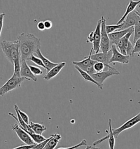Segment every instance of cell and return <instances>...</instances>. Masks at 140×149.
Returning <instances> with one entry per match:
<instances>
[{
    "label": "cell",
    "mask_w": 140,
    "mask_h": 149,
    "mask_svg": "<svg viewBox=\"0 0 140 149\" xmlns=\"http://www.w3.org/2000/svg\"><path fill=\"white\" fill-rule=\"evenodd\" d=\"M17 40L22 60L29 61L30 57L41 49V40L32 33H22L18 36Z\"/></svg>",
    "instance_id": "obj_1"
},
{
    "label": "cell",
    "mask_w": 140,
    "mask_h": 149,
    "mask_svg": "<svg viewBox=\"0 0 140 149\" xmlns=\"http://www.w3.org/2000/svg\"><path fill=\"white\" fill-rule=\"evenodd\" d=\"M1 48L5 57L12 65L14 61L20 56L19 43L18 40L13 42L4 40L1 43Z\"/></svg>",
    "instance_id": "obj_2"
},
{
    "label": "cell",
    "mask_w": 140,
    "mask_h": 149,
    "mask_svg": "<svg viewBox=\"0 0 140 149\" xmlns=\"http://www.w3.org/2000/svg\"><path fill=\"white\" fill-rule=\"evenodd\" d=\"M25 80H26L25 78L13 74L12 77L0 88V95L2 96L14 89L20 88Z\"/></svg>",
    "instance_id": "obj_3"
},
{
    "label": "cell",
    "mask_w": 140,
    "mask_h": 149,
    "mask_svg": "<svg viewBox=\"0 0 140 149\" xmlns=\"http://www.w3.org/2000/svg\"><path fill=\"white\" fill-rule=\"evenodd\" d=\"M101 38L100 49L102 52L107 53L111 49V41L109 40L108 34L106 29V20L104 17L101 18Z\"/></svg>",
    "instance_id": "obj_4"
},
{
    "label": "cell",
    "mask_w": 140,
    "mask_h": 149,
    "mask_svg": "<svg viewBox=\"0 0 140 149\" xmlns=\"http://www.w3.org/2000/svg\"><path fill=\"white\" fill-rule=\"evenodd\" d=\"M139 123H140V112L135 116L127 121V122H125L124 124H123L121 126L116 129L113 128L114 136L116 138H117L119 135L122 132L131 128Z\"/></svg>",
    "instance_id": "obj_5"
},
{
    "label": "cell",
    "mask_w": 140,
    "mask_h": 149,
    "mask_svg": "<svg viewBox=\"0 0 140 149\" xmlns=\"http://www.w3.org/2000/svg\"><path fill=\"white\" fill-rule=\"evenodd\" d=\"M120 74V72L114 67L110 68L108 70H104L99 73H96L92 75V77L98 83L103 86L104 82L105 80L107 79L109 77L113 75H119Z\"/></svg>",
    "instance_id": "obj_6"
},
{
    "label": "cell",
    "mask_w": 140,
    "mask_h": 149,
    "mask_svg": "<svg viewBox=\"0 0 140 149\" xmlns=\"http://www.w3.org/2000/svg\"><path fill=\"white\" fill-rule=\"evenodd\" d=\"M12 130L15 132L19 138L26 145L36 144L31 136L19 125L15 124L12 127Z\"/></svg>",
    "instance_id": "obj_7"
},
{
    "label": "cell",
    "mask_w": 140,
    "mask_h": 149,
    "mask_svg": "<svg viewBox=\"0 0 140 149\" xmlns=\"http://www.w3.org/2000/svg\"><path fill=\"white\" fill-rule=\"evenodd\" d=\"M111 50L112 52V56L109 61V64L113 62H118L122 64H128L129 62L130 56L123 55L119 52L116 45L111 46Z\"/></svg>",
    "instance_id": "obj_8"
},
{
    "label": "cell",
    "mask_w": 140,
    "mask_h": 149,
    "mask_svg": "<svg viewBox=\"0 0 140 149\" xmlns=\"http://www.w3.org/2000/svg\"><path fill=\"white\" fill-rule=\"evenodd\" d=\"M140 24V17L135 10L129 14L125 21L123 22V26L120 30H124L137 25ZM119 30V31H120Z\"/></svg>",
    "instance_id": "obj_9"
},
{
    "label": "cell",
    "mask_w": 140,
    "mask_h": 149,
    "mask_svg": "<svg viewBox=\"0 0 140 149\" xmlns=\"http://www.w3.org/2000/svg\"><path fill=\"white\" fill-rule=\"evenodd\" d=\"M93 48L92 47L90 52L89 53V56L87 57H84V58L83 59L82 61H73L72 63L74 65V66H78L79 68H80L81 70L87 72V70L92 67H93L96 63V61L92 60L91 58V56H92V53L93 52Z\"/></svg>",
    "instance_id": "obj_10"
},
{
    "label": "cell",
    "mask_w": 140,
    "mask_h": 149,
    "mask_svg": "<svg viewBox=\"0 0 140 149\" xmlns=\"http://www.w3.org/2000/svg\"><path fill=\"white\" fill-rule=\"evenodd\" d=\"M108 125H109V133L101 139H100L99 140H96L94 143H93V146H95L97 145L100 144L101 143H102L104 140H107V139H109V149H114L115 147V143H116V140H115V136H114L113 132V128L112 127V120L109 118L108 120Z\"/></svg>",
    "instance_id": "obj_11"
},
{
    "label": "cell",
    "mask_w": 140,
    "mask_h": 149,
    "mask_svg": "<svg viewBox=\"0 0 140 149\" xmlns=\"http://www.w3.org/2000/svg\"><path fill=\"white\" fill-rule=\"evenodd\" d=\"M101 19H100L96 25L95 30L94 31V39L92 43L93 50L95 53H99L100 50L101 38Z\"/></svg>",
    "instance_id": "obj_12"
},
{
    "label": "cell",
    "mask_w": 140,
    "mask_h": 149,
    "mask_svg": "<svg viewBox=\"0 0 140 149\" xmlns=\"http://www.w3.org/2000/svg\"><path fill=\"white\" fill-rule=\"evenodd\" d=\"M20 75L22 77L25 78L26 80L29 81L31 80H33L35 82L37 81V78L31 72L30 68L27 64L26 60L21 61Z\"/></svg>",
    "instance_id": "obj_13"
},
{
    "label": "cell",
    "mask_w": 140,
    "mask_h": 149,
    "mask_svg": "<svg viewBox=\"0 0 140 149\" xmlns=\"http://www.w3.org/2000/svg\"><path fill=\"white\" fill-rule=\"evenodd\" d=\"M134 30V26L131 27L129 29H127L124 30H120L108 34L109 40L111 41V44L112 45H117L119 40H120L125 35H126L128 32L130 31Z\"/></svg>",
    "instance_id": "obj_14"
},
{
    "label": "cell",
    "mask_w": 140,
    "mask_h": 149,
    "mask_svg": "<svg viewBox=\"0 0 140 149\" xmlns=\"http://www.w3.org/2000/svg\"><path fill=\"white\" fill-rule=\"evenodd\" d=\"M112 56V52L111 49L109 52L107 53H95L92 55L91 58L96 62H101L104 63L106 66H109V61Z\"/></svg>",
    "instance_id": "obj_15"
},
{
    "label": "cell",
    "mask_w": 140,
    "mask_h": 149,
    "mask_svg": "<svg viewBox=\"0 0 140 149\" xmlns=\"http://www.w3.org/2000/svg\"><path fill=\"white\" fill-rule=\"evenodd\" d=\"M133 32H134V30H132L129 32H128L126 35L124 36L123 38L119 40L118 43L116 45L117 48L119 49L120 52L123 55H127V47L128 45L129 42L130 41V38L132 35V34L133 33Z\"/></svg>",
    "instance_id": "obj_16"
},
{
    "label": "cell",
    "mask_w": 140,
    "mask_h": 149,
    "mask_svg": "<svg viewBox=\"0 0 140 149\" xmlns=\"http://www.w3.org/2000/svg\"><path fill=\"white\" fill-rule=\"evenodd\" d=\"M14 109L15 110V112H16V113H17V116L16 117V116L14 115V114H13L12 113H9V115L10 116H12L13 118H14L17 121H18V123L19 124V125H20L27 133H35L33 131V130L31 128V127H30L29 125H27V124L24 121V120L22 119V116H20V115L19 111H18V110L17 108V104H15V105H14Z\"/></svg>",
    "instance_id": "obj_17"
},
{
    "label": "cell",
    "mask_w": 140,
    "mask_h": 149,
    "mask_svg": "<svg viewBox=\"0 0 140 149\" xmlns=\"http://www.w3.org/2000/svg\"><path fill=\"white\" fill-rule=\"evenodd\" d=\"M66 63L65 62H62L58 63L57 66L54 67L51 70H49L43 77V79L46 80H50V79L55 77L58 74L61 70L66 66Z\"/></svg>",
    "instance_id": "obj_18"
},
{
    "label": "cell",
    "mask_w": 140,
    "mask_h": 149,
    "mask_svg": "<svg viewBox=\"0 0 140 149\" xmlns=\"http://www.w3.org/2000/svg\"><path fill=\"white\" fill-rule=\"evenodd\" d=\"M139 3H140V0L137 1H134V0H130L129 3L127 6L125 13L124 14L122 17L120 18V19L118 21L117 24H120L123 22H124L125 19L127 18V16L132 12H133L135 10L136 7L139 5Z\"/></svg>",
    "instance_id": "obj_19"
},
{
    "label": "cell",
    "mask_w": 140,
    "mask_h": 149,
    "mask_svg": "<svg viewBox=\"0 0 140 149\" xmlns=\"http://www.w3.org/2000/svg\"><path fill=\"white\" fill-rule=\"evenodd\" d=\"M74 68L80 73V74L81 75L82 77L83 78V79H84V80L94 84V85H96L97 88H99L101 90H103V86H101L96 81H95L94 79H93V78L92 77L91 75L88 74L87 72H86L82 70H81L80 68H79L78 66H74Z\"/></svg>",
    "instance_id": "obj_20"
},
{
    "label": "cell",
    "mask_w": 140,
    "mask_h": 149,
    "mask_svg": "<svg viewBox=\"0 0 140 149\" xmlns=\"http://www.w3.org/2000/svg\"><path fill=\"white\" fill-rule=\"evenodd\" d=\"M36 54H37V56L39 57L43 62L44 65V66H46V70H47V72L51 70L54 67H55L58 65V63H54V62L50 61L49 60H48V58H47L46 57H45L42 54V53H41V49H38L37 51L36 52Z\"/></svg>",
    "instance_id": "obj_21"
},
{
    "label": "cell",
    "mask_w": 140,
    "mask_h": 149,
    "mask_svg": "<svg viewBox=\"0 0 140 149\" xmlns=\"http://www.w3.org/2000/svg\"><path fill=\"white\" fill-rule=\"evenodd\" d=\"M52 138L49 140L43 149H54L57 146L60 140H61V136L57 133L53 134Z\"/></svg>",
    "instance_id": "obj_22"
},
{
    "label": "cell",
    "mask_w": 140,
    "mask_h": 149,
    "mask_svg": "<svg viewBox=\"0 0 140 149\" xmlns=\"http://www.w3.org/2000/svg\"><path fill=\"white\" fill-rule=\"evenodd\" d=\"M29 126L35 133L38 134H42L44 132L46 131L47 130V127L44 126L43 125L38 123L30 122L29 123Z\"/></svg>",
    "instance_id": "obj_23"
},
{
    "label": "cell",
    "mask_w": 140,
    "mask_h": 149,
    "mask_svg": "<svg viewBox=\"0 0 140 149\" xmlns=\"http://www.w3.org/2000/svg\"><path fill=\"white\" fill-rule=\"evenodd\" d=\"M21 57L20 56L17 57L13 62V67H14V73L13 75L21 77L20 75V70H21Z\"/></svg>",
    "instance_id": "obj_24"
},
{
    "label": "cell",
    "mask_w": 140,
    "mask_h": 149,
    "mask_svg": "<svg viewBox=\"0 0 140 149\" xmlns=\"http://www.w3.org/2000/svg\"><path fill=\"white\" fill-rule=\"evenodd\" d=\"M123 26V22L120 24H116V25H106V29L108 34H110L116 31H119Z\"/></svg>",
    "instance_id": "obj_25"
},
{
    "label": "cell",
    "mask_w": 140,
    "mask_h": 149,
    "mask_svg": "<svg viewBox=\"0 0 140 149\" xmlns=\"http://www.w3.org/2000/svg\"><path fill=\"white\" fill-rule=\"evenodd\" d=\"M29 134L31 136L32 140H34V141L35 142V144H36L41 143L47 139V138H46L42 134H36L35 133H31Z\"/></svg>",
    "instance_id": "obj_26"
},
{
    "label": "cell",
    "mask_w": 140,
    "mask_h": 149,
    "mask_svg": "<svg viewBox=\"0 0 140 149\" xmlns=\"http://www.w3.org/2000/svg\"><path fill=\"white\" fill-rule=\"evenodd\" d=\"M29 61L32 62L33 63H34L37 66H40L44 68V69H46V66H44L43 62L42 61V60L38 57H36L34 55H32L30 58L29 59Z\"/></svg>",
    "instance_id": "obj_27"
},
{
    "label": "cell",
    "mask_w": 140,
    "mask_h": 149,
    "mask_svg": "<svg viewBox=\"0 0 140 149\" xmlns=\"http://www.w3.org/2000/svg\"><path fill=\"white\" fill-rule=\"evenodd\" d=\"M140 38V24L134 26V37L133 40L134 44Z\"/></svg>",
    "instance_id": "obj_28"
},
{
    "label": "cell",
    "mask_w": 140,
    "mask_h": 149,
    "mask_svg": "<svg viewBox=\"0 0 140 149\" xmlns=\"http://www.w3.org/2000/svg\"><path fill=\"white\" fill-rule=\"evenodd\" d=\"M29 67L30 68L31 72L35 75H41L43 74V71L39 67L32 65H30Z\"/></svg>",
    "instance_id": "obj_29"
},
{
    "label": "cell",
    "mask_w": 140,
    "mask_h": 149,
    "mask_svg": "<svg viewBox=\"0 0 140 149\" xmlns=\"http://www.w3.org/2000/svg\"><path fill=\"white\" fill-rule=\"evenodd\" d=\"M87 145V141L85 139H83L79 144L69 148H60L57 149H76L82 146H86Z\"/></svg>",
    "instance_id": "obj_30"
},
{
    "label": "cell",
    "mask_w": 140,
    "mask_h": 149,
    "mask_svg": "<svg viewBox=\"0 0 140 149\" xmlns=\"http://www.w3.org/2000/svg\"><path fill=\"white\" fill-rule=\"evenodd\" d=\"M52 136H50V137H49L48 138H47L46 140H44V141H42V143L35 145V146L34 147V148H33V149H43L44 148V147L46 146V144H47V143H48V141H49V140L52 138Z\"/></svg>",
    "instance_id": "obj_31"
},
{
    "label": "cell",
    "mask_w": 140,
    "mask_h": 149,
    "mask_svg": "<svg viewBox=\"0 0 140 149\" xmlns=\"http://www.w3.org/2000/svg\"><path fill=\"white\" fill-rule=\"evenodd\" d=\"M17 109L18 110V111H19V114L20 115V116H22V119L24 120V121L27 125H29L30 122H29V118L28 115H27L26 113H25L24 112L22 111L21 110H20L17 104Z\"/></svg>",
    "instance_id": "obj_32"
},
{
    "label": "cell",
    "mask_w": 140,
    "mask_h": 149,
    "mask_svg": "<svg viewBox=\"0 0 140 149\" xmlns=\"http://www.w3.org/2000/svg\"><path fill=\"white\" fill-rule=\"evenodd\" d=\"M134 49V46L130 41L129 42L127 48V55L128 56H133V51Z\"/></svg>",
    "instance_id": "obj_33"
},
{
    "label": "cell",
    "mask_w": 140,
    "mask_h": 149,
    "mask_svg": "<svg viewBox=\"0 0 140 149\" xmlns=\"http://www.w3.org/2000/svg\"><path fill=\"white\" fill-rule=\"evenodd\" d=\"M134 45V49L133 51V56L136 53H140V38L137 40L135 43Z\"/></svg>",
    "instance_id": "obj_34"
},
{
    "label": "cell",
    "mask_w": 140,
    "mask_h": 149,
    "mask_svg": "<svg viewBox=\"0 0 140 149\" xmlns=\"http://www.w3.org/2000/svg\"><path fill=\"white\" fill-rule=\"evenodd\" d=\"M22 145L20 146H18L17 148H15L14 149H30L34 148V147L35 146V145Z\"/></svg>",
    "instance_id": "obj_35"
},
{
    "label": "cell",
    "mask_w": 140,
    "mask_h": 149,
    "mask_svg": "<svg viewBox=\"0 0 140 149\" xmlns=\"http://www.w3.org/2000/svg\"><path fill=\"white\" fill-rule=\"evenodd\" d=\"M94 31H92L89 36H88L87 43H93L94 42Z\"/></svg>",
    "instance_id": "obj_36"
},
{
    "label": "cell",
    "mask_w": 140,
    "mask_h": 149,
    "mask_svg": "<svg viewBox=\"0 0 140 149\" xmlns=\"http://www.w3.org/2000/svg\"><path fill=\"white\" fill-rule=\"evenodd\" d=\"M46 30H50L52 26V23L50 20H47L44 22Z\"/></svg>",
    "instance_id": "obj_37"
},
{
    "label": "cell",
    "mask_w": 140,
    "mask_h": 149,
    "mask_svg": "<svg viewBox=\"0 0 140 149\" xmlns=\"http://www.w3.org/2000/svg\"><path fill=\"white\" fill-rule=\"evenodd\" d=\"M5 16V14L4 13L0 14V21H1V31H0V35H1L2 31V29H3V26H4V18Z\"/></svg>",
    "instance_id": "obj_38"
},
{
    "label": "cell",
    "mask_w": 140,
    "mask_h": 149,
    "mask_svg": "<svg viewBox=\"0 0 140 149\" xmlns=\"http://www.w3.org/2000/svg\"><path fill=\"white\" fill-rule=\"evenodd\" d=\"M37 29L39 30V31H44V30H46L44 23V22H42V21L39 22L37 23Z\"/></svg>",
    "instance_id": "obj_39"
},
{
    "label": "cell",
    "mask_w": 140,
    "mask_h": 149,
    "mask_svg": "<svg viewBox=\"0 0 140 149\" xmlns=\"http://www.w3.org/2000/svg\"><path fill=\"white\" fill-rule=\"evenodd\" d=\"M135 10L138 13L140 14V5H139V6L136 8Z\"/></svg>",
    "instance_id": "obj_40"
},
{
    "label": "cell",
    "mask_w": 140,
    "mask_h": 149,
    "mask_svg": "<svg viewBox=\"0 0 140 149\" xmlns=\"http://www.w3.org/2000/svg\"><path fill=\"white\" fill-rule=\"evenodd\" d=\"M90 149H101L100 148H97V147H95V146H92V148H90Z\"/></svg>",
    "instance_id": "obj_41"
},
{
    "label": "cell",
    "mask_w": 140,
    "mask_h": 149,
    "mask_svg": "<svg viewBox=\"0 0 140 149\" xmlns=\"http://www.w3.org/2000/svg\"><path fill=\"white\" fill-rule=\"evenodd\" d=\"M92 146H87V148H85V149H90L91 148H92Z\"/></svg>",
    "instance_id": "obj_42"
},
{
    "label": "cell",
    "mask_w": 140,
    "mask_h": 149,
    "mask_svg": "<svg viewBox=\"0 0 140 149\" xmlns=\"http://www.w3.org/2000/svg\"><path fill=\"white\" fill-rule=\"evenodd\" d=\"M139 56H140V53H139Z\"/></svg>",
    "instance_id": "obj_43"
},
{
    "label": "cell",
    "mask_w": 140,
    "mask_h": 149,
    "mask_svg": "<svg viewBox=\"0 0 140 149\" xmlns=\"http://www.w3.org/2000/svg\"><path fill=\"white\" fill-rule=\"evenodd\" d=\"M33 149V148H32V149Z\"/></svg>",
    "instance_id": "obj_44"
}]
</instances>
